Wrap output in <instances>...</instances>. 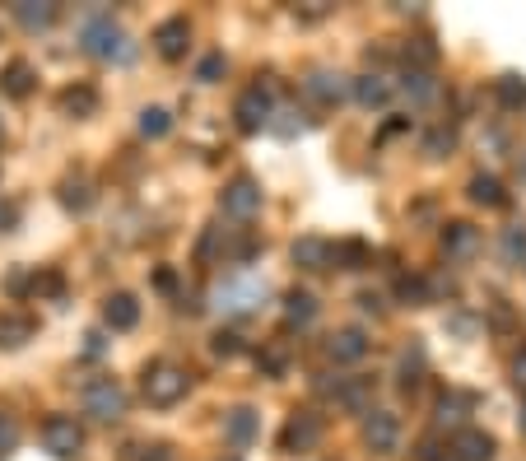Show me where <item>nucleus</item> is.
<instances>
[{
  "instance_id": "f257e3e1",
  "label": "nucleus",
  "mask_w": 526,
  "mask_h": 461,
  "mask_svg": "<svg viewBox=\"0 0 526 461\" xmlns=\"http://www.w3.org/2000/svg\"><path fill=\"white\" fill-rule=\"evenodd\" d=\"M80 42H84V52L98 56V61H131L135 56V42L126 38L122 28L112 24V14H89L80 28Z\"/></svg>"
},
{
  "instance_id": "f03ea898",
  "label": "nucleus",
  "mask_w": 526,
  "mask_h": 461,
  "mask_svg": "<svg viewBox=\"0 0 526 461\" xmlns=\"http://www.w3.org/2000/svg\"><path fill=\"white\" fill-rule=\"evenodd\" d=\"M266 299H270V289H266V280H257V275H229V280H219V289H215V308L233 312V317L257 312Z\"/></svg>"
},
{
  "instance_id": "7ed1b4c3",
  "label": "nucleus",
  "mask_w": 526,
  "mask_h": 461,
  "mask_svg": "<svg viewBox=\"0 0 526 461\" xmlns=\"http://www.w3.org/2000/svg\"><path fill=\"white\" fill-rule=\"evenodd\" d=\"M187 387H191V373L168 364V359H154V364L145 368V401L149 406H177V401L187 396Z\"/></svg>"
},
{
  "instance_id": "20e7f679",
  "label": "nucleus",
  "mask_w": 526,
  "mask_h": 461,
  "mask_svg": "<svg viewBox=\"0 0 526 461\" xmlns=\"http://www.w3.org/2000/svg\"><path fill=\"white\" fill-rule=\"evenodd\" d=\"M84 415H94L98 424H117L126 415V392L117 378H94L84 387Z\"/></svg>"
},
{
  "instance_id": "39448f33",
  "label": "nucleus",
  "mask_w": 526,
  "mask_h": 461,
  "mask_svg": "<svg viewBox=\"0 0 526 461\" xmlns=\"http://www.w3.org/2000/svg\"><path fill=\"white\" fill-rule=\"evenodd\" d=\"M42 448L52 452V457H61V461H70V457H80V448H84V429L70 415H47L42 420Z\"/></svg>"
},
{
  "instance_id": "423d86ee",
  "label": "nucleus",
  "mask_w": 526,
  "mask_h": 461,
  "mask_svg": "<svg viewBox=\"0 0 526 461\" xmlns=\"http://www.w3.org/2000/svg\"><path fill=\"white\" fill-rule=\"evenodd\" d=\"M270 112L275 108H270V94L261 84H252V89L233 103V117H238V131H243V136H257L261 126H270Z\"/></svg>"
},
{
  "instance_id": "0eeeda50",
  "label": "nucleus",
  "mask_w": 526,
  "mask_h": 461,
  "mask_svg": "<svg viewBox=\"0 0 526 461\" xmlns=\"http://www.w3.org/2000/svg\"><path fill=\"white\" fill-rule=\"evenodd\" d=\"M322 443V420L312 415V410H294L289 415V424H284V434H280V448L284 452H308Z\"/></svg>"
},
{
  "instance_id": "6e6552de",
  "label": "nucleus",
  "mask_w": 526,
  "mask_h": 461,
  "mask_svg": "<svg viewBox=\"0 0 526 461\" xmlns=\"http://www.w3.org/2000/svg\"><path fill=\"white\" fill-rule=\"evenodd\" d=\"M219 205H224V215H233V219H252L261 210V187L252 177H233L229 187L219 191Z\"/></svg>"
},
{
  "instance_id": "1a4fd4ad",
  "label": "nucleus",
  "mask_w": 526,
  "mask_h": 461,
  "mask_svg": "<svg viewBox=\"0 0 526 461\" xmlns=\"http://www.w3.org/2000/svg\"><path fill=\"white\" fill-rule=\"evenodd\" d=\"M364 443L373 452H396V443H401V420H396L392 410H368Z\"/></svg>"
},
{
  "instance_id": "9d476101",
  "label": "nucleus",
  "mask_w": 526,
  "mask_h": 461,
  "mask_svg": "<svg viewBox=\"0 0 526 461\" xmlns=\"http://www.w3.org/2000/svg\"><path fill=\"white\" fill-rule=\"evenodd\" d=\"M443 252H447V261H471L475 252H480V229H475V224H447Z\"/></svg>"
},
{
  "instance_id": "9b49d317",
  "label": "nucleus",
  "mask_w": 526,
  "mask_h": 461,
  "mask_svg": "<svg viewBox=\"0 0 526 461\" xmlns=\"http://www.w3.org/2000/svg\"><path fill=\"white\" fill-rule=\"evenodd\" d=\"M326 354L336 359V364H359L368 354V336L359 331V326H350V331H336V336L326 340Z\"/></svg>"
},
{
  "instance_id": "f8f14e48",
  "label": "nucleus",
  "mask_w": 526,
  "mask_h": 461,
  "mask_svg": "<svg viewBox=\"0 0 526 461\" xmlns=\"http://www.w3.org/2000/svg\"><path fill=\"white\" fill-rule=\"evenodd\" d=\"M33 331H38V322L28 317V312H0V350H19V345H28L33 340Z\"/></svg>"
},
{
  "instance_id": "ddd939ff",
  "label": "nucleus",
  "mask_w": 526,
  "mask_h": 461,
  "mask_svg": "<svg viewBox=\"0 0 526 461\" xmlns=\"http://www.w3.org/2000/svg\"><path fill=\"white\" fill-rule=\"evenodd\" d=\"M257 434H261V415H257V410L238 406V410H229V415H224V438H229L233 448H247Z\"/></svg>"
},
{
  "instance_id": "4468645a",
  "label": "nucleus",
  "mask_w": 526,
  "mask_h": 461,
  "mask_svg": "<svg viewBox=\"0 0 526 461\" xmlns=\"http://www.w3.org/2000/svg\"><path fill=\"white\" fill-rule=\"evenodd\" d=\"M308 94L331 108V103H340V98L350 94V80H345L340 70H312V75H308Z\"/></svg>"
},
{
  "instance_id": "2eb2a0df",
  "label": "nucleus",
  "mask_w": 526,
  "mask_h": 461,
  "mask_svg": "<svg viewBox=\"0 0 526 461\" xmlns=\"http://www.w3.org/2000/svg\"><path fill=\"white\" fill-rule=\"evenodd\" d=\"M350 94L364 103V108H387L396 94V84L387 80V75H359V80L350 84Z\"/></svg>"
},
{
  "instance_id": "dca6fc26",
  "label": "nucleus",
  "mask_w": 526,
  "mask_h": 461,
  "mask_svg": "<svg viewBox=\"0 0 526 461\" xmlns=\"http://www.w3.org/2000/svg\"><path fill=\"white\" fill-rule=\"evenodd\" d=\"M187 38H191L187 19H163V24L154 28V47H159V56H168V61H177V56L187 52Z\"/></svg>"
},
{
  "instance_id": "f3484780",
  "label": "nucleus",
  "mask_w": 526,
  "mask_h": 461,
  "mask_svg": "<svg viewBox=\"0 0 526 461\" xmlns=\"http://www.w3.org/2000/svg\"><path fill=\"white\" fill-rule=\"evenodd\" d=\"M452 457L457 461H494V438L480 434V429H466V434L452 438Z\"/></svg>"
},
{
  "instance_id": "a211bd4d",
  "label": "nucleus",
  "mask_w": 526,
  "mask_h": 461,
  "mask_svg": "<svg viewBox=\"0 0 526 461\" xmlns=\"http://www.w3.org/2000/svg\"><path fill=\"white\" fill-rule=\"evenodd\" d=\"M475 406H480V396H475V392H457V387H447V392L438 396V424H461Z\"/></svg>"
},
{
  "instance_id": "6ab92c4d",
  "label": "nucleus",
  "mask_w": 526,
  "mask_h": 461,
  "mask_svg": "<svg viewBox=\"0 0 526 461\" xmlns=\"http://www.w3.org/2000/svg\"><path fill=\"white\" fill-rule=\"evenodd\" d=\"M103 322H108L112 331H131V326L140 322V303H135L131 294H112V299L103 303Z\"/></svg>"
},
{
  "instance_id": "aec40b11",
  "label": "nucleus",
  "mask_w": 526,
  "mask_h": 461,
  "mask_svg": "<svg viewBox=\"0 0 526 461\" xmlns=\"http://www.w3.org/2000/svg\"><path fill=\"white\" fill-rule=\"evenodd\" d=\"M33 66L28 61H10V66L0 70V94H10V98H28L33 94Z\"/></svg>"
},
{
  "instance_id": "412c9836",
  "label": "nucleus",
  "mask_w": 526,
  "mask_h": 461,
  "mask_svg": "<svg viewBox=\"0 0 526 461\" xmlns=\"http://www.w3.org/2000/svg\"><path fill=\"white\" fill-rule=\"evenodd\" d=\"M294 261L303 271H322V266H331V243H326V238H298Z\"/></svg>"
},
{
  "instance_id": "4be33fe9",
  "label": "nucleus",
  "mask_w": 526,
  "mask_h": 461,
  "mask_svg": "<svg viewBox=\"0 0 526 461\" xmlns=\"http://www.w3.org/2000/svg\"><path fill=\"white\" fill-rule=\"evenodd\" d=\"M331 261H336L340 271H364L368 261H373V252H368L364 238H345V243L331 247Z\"/></svg>"
},
{
  "instance_id": "5701e85b",
  "label": "nucleus",
  "mask_w": 526,
  "mask_h": 461,
  "mask_svg": "<svg viewBox=\"0 0 526 461\" xmlns=\"http://www.w3.org/2000/svg\"><path fill=\"white\" fill-rule=\"evenodd\" d=\"M471 201H475V205H489V210H503V205H508V191H503L499 177L475 173V177H471Z\"/></svg>"
},
{
  "instance_id": "b1692460",
  "label": "nucleus",
  "mask_w": 526,
  "mask_h": 461,
  "mask_svg": "<svg viewBox=\"0 0 526 461\" xmlns=\"http://www.w3.org/2000/svg\"><path fill=\"white\" fill-rule=\"evenodd\" d=\"M312 317H317V299H312L308 289L284 294V322H289V326H308Z\"/></svg>"
},
{
  "instance_id": "393cba45",
  "label": "nucleus",
  "mask_w": 526,
  "mask_h": 461,
  "mask_svg": "<svg viewBox=\"0 0 526 461\" xmlns=\"http://www.w3.org/2000/svg\"><path fill=\"white\" fill-rule=\"evenodd\" d=\"M401 94L410 98V103H433L438 98V84H433V75H424V70H405V80H401Z\"/></svg>"
},
{
  "instance_id": "a878e982",
  "label": "nucleus",
  "mask_w": 526,
  "mask_h": 461,
  "mask_svg": "<svg viewBox=\"0 0 526 461\" xmlns=\"http://www.w3.org/2000/svg\"><path fill=\"white\" fill-rule=\"evenodd\" d=\"M494 94H499V108L503 112H522L526 108V80H522V75H499Z\"/></svg>"
},
{
  "instance_id": "bb28decb",
  "label": "nucleus",
  "mask_w": 526,
  "mask_h": 461,
  "mask_svg": "<svg viewBox=\"0 0 526 461\" xmlns=\"http://www.w3.org/2000/svg\"><path fill=\"white\" fill-rule=\"evenodd\" d=\"M14 19H19L28 33H38V28H52L56 5H33V0H24V5H14Z\"/></svg>"
},
{
  "instance_id": "cd10ccee",
  "label": "nucleus",
  "mask_w": 526,
  "mask_h": 461,
  "mask_svg": "<svg viewBox=\"0 0 526 461\" xmlns=\"http://www.w3.org/2000/svg\"><path fill=\"white\" fill-rule=\"evenodd\" d=\"M368 396H373V378H354V382H340L336 387V401L345 410H364Z\"/></svg>"
},
{
  "instance_id": "c85d7f7f",
  "label": "nucleus",
  "mask_w": 526,
  "mask_h": 461,
  "mask_svg": "<svg viewBox=\"0 0 526 461\" xmlns=\"http://www.w3.org/2000/svg\"><path fill=\"white\" fill-rule=\"evenodd\" d=\"M61 108L75 112V117H89V112L98 108V94L89 89V84H75V89H66V94H61Z\"/></svg>"
},
{
  "instance_id": "c756f323",
  "label": "nucleus",
  "mask_w": 526,
  "mask_h": 461,
  "mask_svg": "<svg viewBox=\"0 0 526 461\" xmlns=\"http://www.w3.org/2000/svg\"><path fill=\"white\" fill-rule=\"evenodd\" d=\"M270 131H275V136H284V140H294V136H303V131H308V122H298L294 108H280V112H270Z\"/></svg>"
},
{
  "instance_id": "7c9ffc66",
  "label": "nucleus",
  "mask_w": 526,
  "mask_h": 461,
  "mask_svg": "<svg viewBox=\"0 0 526 461\" xmlns=\"http://www.w3.org/2000/svg\"><path fill=\"white\" fill-rule=\"evenodd\" d=\"M173 131V117L163 108H145L140 112V136H149V140H159V136H168Z\"/></svg>"
},
{
  "instance_id": "2f4dec72",
  "label": "nucleus",
  "mask_w": 526,
  "mask_h": 461,
  "mask_svg": "<svg viewBox=\"0 0 526 461\" xmlns=\"http://www.w3.org/2000/svg\"><path fill=\"white\" fill-rule=\"evenodd\" d=\"M419 373H424V345H410L401 354V387H415Z\"/></svg>"
},
{
  "instance_id": "473e14b6",
  "label": "nucleus",
  "mask_w": 526,
  "mask_h": 461,
  "mask_svg": "<svg viewBox=\"0 0 526 461\" xmlns=\"http://www.w3.org/2000/svg\"><path fill=\"white\" fill-rule=\"evenodd\" d=\"M405 61H415V66H433V61H438L433 38H405Z\"/></svg>"
},
{
  "instance_id": "72a5a7b5",
  "label": "nucleus",
  "mask_w": 526,
  "mask_h": 461,
  "mask_svg": "<svg viewBox=\"0 0 526 461\" xmlns=\"http://www.w3.org/2000/svg\"><path fill=\"white\" fill-rule=\"evenodd\" d=\"M503 257L513 261V266H517V261H526V229H522V224H513V229L503 233Z\"/></svg>"
},
{
  "instance_id": "f704fd0d",
  "label": "nucleus",
  "mask_w": 526,
  "mask_h": 461,
  "mask_svg": "<svg viewBox=\"0 0 526 461\" xmlns=\"http://www.w3.org/2000/svg\"><path fill=\"white\" fill-rule=\"evenodd\" d=\"M61 205H66V210H89V205H94V196H89V187H84V182H66V187H61Z\"/></svg>"
},
{
  "instance_id": "c9c22d12",
  "label": "nucleus",
  "mask_w": 526,
  "mask_h": 461,
  "mask_svg": "<svg viewBox=\"0 0 526 461\" xmlns=\"http://www.w3.org/2000/svg\"><path fill=\"white\" fill-rule=\"evenodd\" d=\"M452 145H457V136H452V131H429V136H424V154H429V159H443V154H452Z\"/></svg>"
},
{
  "instance_id": "e433bc0d",
  "label": "nucleus",
  "mask_w": 526,
  "mask_h": 461,
  "mask_svg": "<svg viewBox=\"0 0 526 461\" xmlns=\"http://www.w3.org/2000/svg\"><path fill=\"white\" fill-rule=\"evenodd\" d=\"M396 294H401L405 303H415V308H419V303H433V299H429V285H424V280H410V275H401Z\"/></svg>"
},
{
  "instance_id": "4c0bfd02",
  "label": "nucleus",
  "mask_w": 526,
  "mask_h": 461,
  "mask_svg": "<svg viewBox=\"0 0 526 461\" xmlns=\"http://www.w3.org/2000/svg\"><path fill=\"white\" fill-rule=\"evenodd\" d=\"M210 350H215L219 359H233V354H243V336H238V331H219Z\"/></svg>"
},
{
  "instance_id": "58836bf2",
  "label": "nucleus",
  "mask_w": 526,
  "mask_h": 461,
  "mask_svg": "<svg viewBox=\"0 0 526 461\" xmlns=\"http://www.w3.org/2000/svg\"><path fill=\"white\" fill-rule=\"evenodd\" d=\"M219 75H224V52H210L201 66H196V80L210 84V80H219Z\"/></svg>"
},
{
  "instance_id": "ea45409f",
  "label": "nucleus",
  "mask_w": 526,
  "mask_h": 461,
  "mask_svg": "<svg viewBox=\"0 0 526 461\" xmlns=\"http://www.w3.org/2000/svg\"><path fill=\"white\" fill-rule=\"evenodd\" d=\"M14 443H19V424H14V415H0V452H10Z\"/></svg>"
},
{
  "instance_id": "a19ab883",
  "label": "nucleus",
  "mask_w": 526,
  "mask_h": 461,
  "mask_svg": "<svg viewBox=\"0 0 526 461\" xmlns=\"http://www.w3.org/2000/svg\"><path fill=\"white\" fill-rule=\"evenodd\" d=\"M513 382H517V392H526V345L517 350V359H513Z\"/></svg>"
},
{
  "instance_id": "79ce46f5",
  "label": "nucleus",
  "mask_w": 526,
  "mask_h": 461,
  "mask_svg": "<svg viewBox=\"0 0 526 461\" xmlns=\"http://www.w3.org/2000/svg\"><path fill=\"white\" fill-rule=\"evenodd\" d=\"M103 350H108V345H103V336H98V331H94V336H84V354H89V359H98Z\"/></svg>"
},
{
  "instance_id": "37998d69",
  "label": "nucleus",
  "mask_w": 526,
  "mask_h": 461,
  "mask_svg": "<svg viewBox=\"0 0 526 461\" xmlns=\"http://www.w3.org/2000/svg\"><path fill=\"white\" fill-rule=\"evenodd\" d=\"M154 285H159V289H177V275L173 271H159V275H154Z\"/></svg>"
},
{
  "instance_id": "c03bdc74",
  "label": "nucleus",
  "mask_w": 526,
  "mask_h": 461,
  "mask_svg": "<svg viewBox=\"0 0 526 461\" xmlns=\"http://www.w3.org/2000/svg\"><path fill=\"white\" fill-rule=\"evenodd\" d=\"M14 215H19L14 205H0V229H10V224H14Z\"/></svg>"
},
{
  "instance_id": "a18cd8bd",
  "label": "nucleus",
  "mask_w": 526,
  "mask_h": 461,
  "mask_svg": "<svg viewBox=\"0 0 526 461\" xmlns=\"http://www.w3.org/2000/svg\"><path fill=\"white\" fill-rule=\"evenodd\" d=\"M145 461H173V452H168V448H149Z\"/></svg>"
},
{
  "instance_id": "49530a36",
  "label": "nucleus",
  "mask_w": 526,
  "mask_h": 461,
  "mask_svg": "<svg viewBox=\"0 0 526 461\" xmlns=\"http://www.w3.org/2000/svg\"><path fill=\"white\" fill-rule=\"evenodd\" d=\"M522 434H526V406H522Z\"/></svg>"
},
{
  "instance_id": "de8ad7c7",
  "label": "nucleus",
  "mask_w": 526,
  "mask_h": 461,
  "mask_svg": "<svg viewBox=\"0 0 526 461\" xmlns=\"http://www.w3.org/2000/svg\"><path fill=\"white\" fill-rule=\"evenodd\" d=\"M522 177H526V154H522Z\"/></svg>"
},
{
  "instance_id": "09e8293b",
  "label": "nucleus",
  "mask_w": 526,
  "mask_h": 461,
  "mask_svg": "<svg viewBox=\"0 0 526 461\" xmlns=\"http://www.w3.org/2000/svg\"><path fill=\"white\" fill-rule=\"evenodd\" d=\"M229 461H238V457H229Z\"/></svg>"
}]
</instances>
